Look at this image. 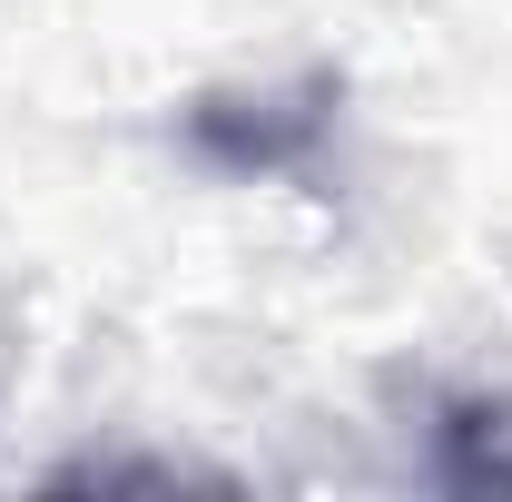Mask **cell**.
Returning a JSON list of instances; mask_svg holds the SVG:
<instances>
[{"label": "cell", "instance_id": "cell-1", "mask_svg": "<svg viewBox=\"0 0 512 502\" xmlns=\"http://www.w3.org/2000/svg\"><path fill=\"white\" fill-rule=\"evenodd\" d=\"M345 119V89L306 69V79H276V89H207L188 99V148L227 178H316L325 138Z\"/></svg>", "mask_w": 512, "mask_h": 502}, {"label": "cell", "instance_id": "cell-2", "mask_svg": "<svg viewBox=\"0 0 512 502\" xmlns=\"http://www.w3.org/2000/svg\"><path fill=\"white\" fill-rule=\"evenodd\" d=\"M434 473L453 493H512V404L503 394H463L434 414Z\"/></svg>", "mask_w": 512, "mask_h": 502}]
</instances>
